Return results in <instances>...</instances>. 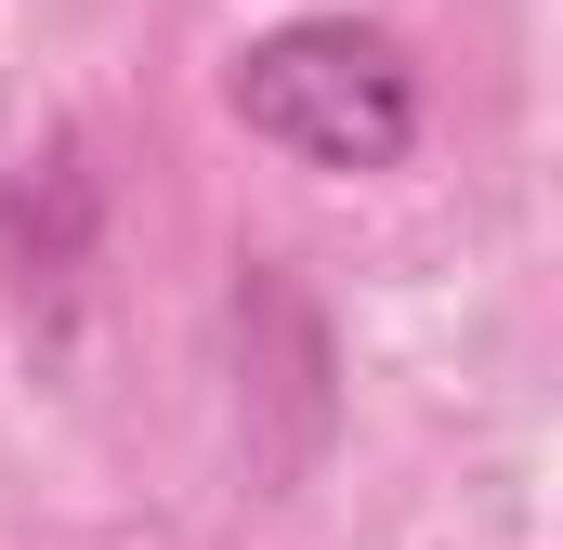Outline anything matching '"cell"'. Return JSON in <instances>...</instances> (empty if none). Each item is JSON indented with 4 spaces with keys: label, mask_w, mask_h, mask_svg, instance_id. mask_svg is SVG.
<instances>
[{
    "label": "cell",
    "mask_w": 563,
    "mask_h": 550,
    "mask_svg": "<svg viewBox=\"0 0 563 550\" xmlns=\"http://www.w3.org/2000/svg\"><path fill=\"white\" fill-rule=\"evenodd\" d=\"M223 119L250 144H276L288 170H328V184H380L420 157V53L407 26L380 13H276L263 40H236L223 66Z\"/></svg>",
    "instance_id": "1"
},
{
    "label": "cell",
    "mask_w": 563,
    "mask_h": 550,
    "mask_svg": "<svg viewBox=\"0 0 563 550\" xmlns=\"http://www.w3.org/2000/svg\"><path fill=\"white\" fill-rule=\"evenodd\" d=\"M106 250V170H92V144L53 132L26 144L13 170H0V275L26 288V301H66L79 275Z\"/></svg>",
    "instance_id": "2"
},
{
    "label": "cell",
    "mask_w": 563,
    "mask_h": 550,
    "mask_svg": "<svg viewBox=\"0 0 563 550\" xmlns=\"http://www.w3.org/2000/svg\"><path fill=\"white\" fill-rule=\"evenodd\" d=\"M236 394H250V419L288 407V472L341 432V381H328V315L288 288L276 263L236 275Z\"/></svg>",
    "instance_id": "3"
}]
</instances>
